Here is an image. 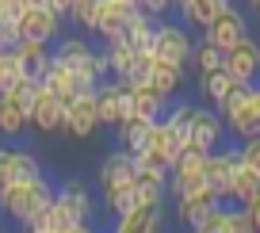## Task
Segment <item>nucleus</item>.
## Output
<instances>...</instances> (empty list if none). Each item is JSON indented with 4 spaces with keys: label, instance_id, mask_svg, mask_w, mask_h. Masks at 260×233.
<instances>
[{
    "label": "nucleus",
    "instance_id": "29",
    "mask_svg": "<svg viewBox=\"0 0 260 233\" xmlns=\"http://www.w3.org/2000/svg\"><path fill=\"white\" fill-rule=\"evenodd\" d=\"M195 99H169V111H165V122H169L172 130H176L180 138H184V145H187V126H191V115H195Z\"/></svg>",
    "mask_w": 260,
    "mask_h": 233
},
{
    "label": "nucleus",
    "instance_id": "20",
    "mask_svg": "<svg viewBox=\"0 0 260 233\" xmlns=\"http://www.w3.org/2000/svg\"><path fill=\"white\" fill-rule=\"evenodd\" d=\"M12 54H16L19 77H31V81H39L42 69L50 65V46H42V42H27V39H19L16 46H12Z\"/></svg>",
    "mask_w": 260,
    "mask_h": 233
},
{
    "label": "nucleus",
    "instance_id": "19",
    "mask_svg": "<svg viewBox=\"0 0 260 233\" xmlns=\"http://www.w3.org/2000/svg\"><path fill=\"white\" fill-rule=\"evenodd\" d=\"M184 73H187V69H180V65H169V61H157V57H153V65H149V77H146V88H153L157 96H165V99H176L180 88H184Z\"/></svg>",
    "mask_w": 260,
    "mask_h": 233
},
{
    "label": "nucleus",
    "instance_id": "34",
    "mask_svg": "<svg viewBox=\"0 0 260 233\" xmlns=\"http://www.w3.org/2000/svg\"><path fill=\"white\" fill-rule=\"evenodd\" d=\"M237 161L249 164L252 172H260V134L245 138V142H237Z\"/></svg>",
    "mask_w": 260,
    "mask_h": 233
},
{
    "label": "nucleus",
    "instance_id": "6",
    "mask_svg": "<svg viewBox=\"0 0 260 233\" xmlns=\"http://www.w3.org/2000/svg\"><path fill=\"white\" fill-rule=\"evenodd\" d=\"M249 35V19H245V12L237 8V4H230V8H222L218 16L211 19V23L203 27V39L211 42V46H218L222 54H226L230 46H237V42Z\"/></svg>",
    "mask_w": 260,
    "mask_h": 233
},
{
    "label": "nucleus",
    "instance_id": "13",
    "mask_svg": "<svg viewBox=\"0 0 260 233\" xmlns=\"http://www.w3.org/2000/svg\"><path fill=\"white\" fill-rule=\"evenodd\" d=\"M237 145H218V149H211V157H207V187H211L214 195H218L222 203H226L230 195V180H234V169H237Z\"/></svg>",
    "mask_w": 260,
    "mask_h": 233
},
{
    "label": "nucleus",
    "instance_id": "32",
    "mask_svg": "<svg viewBox=\"0 0 260 233\" xmlns=\"http://www.w3.org/2000/svg\"><path fill=\"white\" fill-rule=\"evenodd\" d=\"M35 92H39V81H31V77H16V81H8L4 88H0V96H8L12 104H19L27 111L31 99H35Z\"/></svg>",
    "mask_w": 260,
    "mask_h": 233
},
{
    "label": "nucleus",
    "instance_id": "38",
    "mask_svg": "<svg viewBox=\"0 0 260 233\" xmlns=\"http://www.w3.org/2000/svg\"><path fill=\"white\" fill-rule=\"evenodd\" d=\"M61 233H100V229H96V222H73V225H65Z\"/></svg>",
    "mask_w": 260,
    "mask_h": 233
},
{
    "label": "nucleus",
    "instance_id": "35",
    "mask_svg": "<svg viewBox=\"0 0 260 233\" xmlns=\"http://www.w3.org/2000/svg\"><path fill=\"white\" fill-rule=\"evenodd\" d=\"M222 233H256L249 225V218H245L241 207H226V222H222Z\"/></svg>",
    "mask_w": 260,
    "mask_h": 233
},
{
    "label": "nucleus",
    "instance_id": "16",
    "mask_svg": "<svg viewBox=\"0 0 260 233\" xmlns=\"http://www.w3.org/2000/svg\"><path fill=\"white\" fill-rule=\"evenodd\" d=\"M165 207H134V210H126V214H119L115 218V225H111V233H165Z\"/></svg>",
    "mask_w": 260,
    "mask_h": 233
},
{
    "label": "nucleus",
    "instance_id": "33",
    "mask_svg": "<svg viewBox=\"0 0 260 233\" xmlns=\"http://www.w3.org/2000/svg\"><path fill=\"white\" fill-rule=\"evenodd\" d=\"M222 222H226V203L214 207V210H207L199 222H191V225H187V233H222Z\"/></svg>",
    "mask_w": 260,
    "mask_h": 233
},
{
    "label": "nucleus",
    "instance_id": "14",
    "mask_svg": "<svg viewBox=\"0 0 260 233\" xmlns=\"http://www.w3.org/2000/svg\"><path fill=\"white\" fill-rule=\"evenodd\" d=\"M214 207H222V199L203 184V187H195V191L180 195V199H172V218H176V222L187 229L191 222H199V218H203L207 210H214Z\"/></svg>",
    "mask_w": 260,
    "mask_h": 233
},
{
    "label": "nucleus",
    "instance_id": "15",
    "mask_svg": "<svg viewBox=\"0 0 260 233\" xmlns=\"http://www.w3.org/2000/svg\"><path fill=\"white\" fill-rule=\"evenodd\" d=\"M134 153H126V149H111L100 161V172H96V180H100V191H107V187H122V184H134Z\"/></svg>",
    "mask_w": 260,
    "mask_h": 233
},
{
    "label": "nucleus",
    "instance_id": "41",
    "mask_svg": "<svg viewBox=\"0 0 260 233\" xmlns=\"http://www.w3.org/2000/svg\"><path fill=\"white\" fill-rule=\"evenodd\" d=\"M0 233H12V229H4V225H0Z\"/></svg>",
    "mask_w": 260,
    "mask_h": 233
},
{
    "label": "nucleus",
    "instance_id": "39",
    "mask_svg": "<svg viewBox=\"0 0 260 233\" xmlns=\"http://www.w3.org/2000/svg\"><path fill=\"white\" fill-rule=\"evenodd\" d=\"M249 92H252V107H256V115H260V81L249 84Z\"/></svg>",
    "mask_w": 260,
    "mask_h": 233
},
{
    "label": "nucleus",
    "instance_id": "17",
    "mask_svg": "<svg viewBox=\"0 0 260 233\" xmlns=\"http://www.w3.org/2000/svg\"><path fill=\"white\" fill-rule=\"evenodd\" d=\"M230 4H234V0H172V8L180 12V23H184L187 31H191V27L203 31L222 8H230Z\"/></svg>",
    "mask_w": 260,
    "mask_h": 233
},
{
    "label": "nucleus",
    "instance_id": "28",
    "mask_svg": "<svg viewBox=\"0 0 260 233\" xmlns=\"http://www.w3.org/2000/svg\"><path fill=\"white\" fill-rule=\"evenodd\" d=\"M27 130V111L12 104L8 96H0V138H19Z\"/></svg>",
    "mask_w": 260,
    "mask_h": 233
},
{
    "label": "nucleus",
    "instance_id": "37",
    "mask_svg": "<svg viewBox=\"0 0 260 233\" xmlns=\"http://www.w3.org/2000/svg\"><path fill=\"white\" fill-rule=\"evenodd\" d=\"M241 210H245V218H249V225H252V229H256V233H260V191H256V195H252V199H249V203H245V207H241Z\"/></svg>",
    "mask_w": 260,
    "mask_h": 233
},
{
    "label": "nucleus",
    "instance_id": "23",
    "mask_svg": "<svg viewBox=\"0 0 260 233\" xmlns=\"http://www.w3.org/2000/svg\"><path fill=\"white\" fill-rule=\"evenodd\" d=\"M256 191H260V172H252L249 164H237V169H234V180H230L226 207H245Z\"/></svg>",
    "mask_w": 260,
    "mask_h": 233
},
{
    "label": "nucleus",
    "instance_id": "25",
    "mask_svg": "<svg viewBox=\"0 0 260 233\" xmlns=\"http://www.w3.org/2000/svg\"><path fill=\"white\" fill-rule=\"evenodd\" d=\"M153 27H157V19H153V16H146V12H134V16L126 19V27H122L119 39H126L130 46L138 50V54H149V42H153Z\"/></svg>",
    "mask_w": 260,
    "mask_h": 233
},
{
    "label": "nucleus",
    "instance_id": "26",
    "mask_svg": "<svg viewBox=\"0 0 260 233\" xmlns=\"http://www.w3.org/2000/svg\"><path fill=\"white\" fill-rule=\"evenodd\" d=\"M130 99H134V115L138 119H149V122H157V119H165V111H169V99L165 96H157L153 88H146V84H130Z\"/></svg>",
    "mask_w": 260,
    "mask_h": 233
},
{
    "label": "nucleus",
    "instance_id": "36",
    "mask_svg": "<svg viewBox=\"0 0 260 233\" xmlns=\"http://www.w3.org/2000/svg\"><path fill=\"white\" fill-rule=\"evenodd\" d=\"M12 149L16 145H0V187L16 184V176H12Z\"/></svg>",
    "mask_w": 260,
    "mask_h": 233
},
{
    "label": "nucleus",
    "instance_id": "30",
    "mask_svg": "<svg viewBox=\"0 0 260 233\" xmlns=\"http://www.w3.org/2000/svg\"><path fill=\"white\" fill-rule=\"evenodd\" d=\"M12 176L16 180H39V176H46V169H42V161L31 149H12Z\"/></svg>",
    "mask_w": 260,
    "mask_h": 233
},
{
    "label": "nucleus",
    "instance_id": "5",
    "mask_svg": "<svg viewBox=\"0 0 260 233\" xmlns=\"http://www.w3.org/2000/svg\"><path fill=\"white\" fill-rule=\"evenodd\" d=\"M218 145H226V122L218 119L214 107L199 104V107H195V115H191V126H187V145H184V149L211 153V149H218Z\"/></svg>",
    "mask_w": 260,
    "mask_h": 233
},
{
    "label": "nucleus",
    "instance_id": "40",
    "mask_svg": "<svg viewBox=\"0 0 260 233\" xmlns=\"http://www.w3.org/2000/svg\"><path fill=\"white\" fill-rule=\"evenodd\" d=\"M249 8H252V12H256V16H260V0H249Z\"/></svg>",
    "mask_w": 260,
    "mask_h": 233
},
{
    "label": "nucleus",
    "instance_id": "22",
    "mask_svg": "<svg viewBox=\"0 0 260 233\" xmlns=\"http://www.w3.org/2000/svg\"><path fill=\"white\" fill-rule=\"evenodd\" d=\"M195 81H199V92H203V104L214 107V111H218V107L234 96V88H237V81L226 69H214V73H207V77H195Z\"/></svg>",
    "mask_w": 260,
    "mask_h": 233
},
{
    "label": "nucleus",
    "instance_id": "42",
    "mask_svg": "<svg viewBox=\"0 0 260 233\" xmlns=\"http://www.w3.org/2000/svg\"><path fill=\"white\" fill-rule=\"evenodd\" d=\"M0 50H4V46H0Z\"/></svg>",
    "mask_w": 260,
    "mask_h": 233
},
{
    "label": "nucleus",
    "instance_id": "24",
    "mask_svg": "<svg viewBox=\"0 0 260 233\" xmlns=\"http://www.w3.org/2000/svg\"><path fill=\"white\" fill-rule=\"evenodd\" d=\"M149 130H153V122L149 119H122L119 126H115V138H119V149H126V153H138V149H146V142H149Z\"/></svg>",
    "mask_w": 260,
    "mask_h": 233
},
{
    "label": "nucleus",
    "instance_id": "8",
    "mask_svg": "<svg viewBox=\"0 0 260 233\" xmlns=\"http://www.w3.org/2000/svg\"><path fill=\"white\" fill-rule=\"evenodd\" d=\"M222 69H226L237 84H256V81H260V42L252 39V35H245L237 46L226 50Z\"/></svg>",
    "mask_w": 260,
    "mask_h": 233
},
{
    "label": "nucleus",
    "instance_id": "18",
    "mask_svg": "<svg viewBox=\"0 0 260 233\" xmlns=\"http://www.w3.org/2000/svg\"><path fill=\"white\" fill-rule=\"evenodd\" d=\"M50 54H54L61 65H69V69H81V65H88V61H92L96 46H92V42L84 39L81 31H73V35H61V39L54 42V50H50Z\"/></svg>",
    "mask_w": 260,
    "mask_h": 233
},
{
    "label": "nucleus",
    "instance_id": "27",
    "mask_svg": "<svg viewBox=\"0 0 260 233\" xmlns=\"http://www.w3.org/2000/svg\"><path fill=\"white\" fill-rule=\"evenodd\" d=\"M222 61H226V54H222L218 46H211L207 39L195 42V46H191V57H187V65L195 69V77H207V73L222 69Z\"/></svg>",
    "mask_w": 260,
    "mask_h": 233
},
{
    "label": "nucleus",
    "instance_id": "9",
    "mask_svg": "<svg viewBox=\"0 0 260 233\" xmlns=\"http://www.w3.org/2000/svg\"><path fill=\"white\" fill-rule=\"evenodd\" d=\"M19 23V39H27V42H42V46H50V42H57L61 39V23L65 19H57L50 8H27L23 16L16 19Z\"/></svg>",
    "mask_w": 260,
    "mask_h": 233
},
{
    "label": "nucleus",
    "instance_id": "21",
    "mask_svg": "<svg viewBox=\"0 0 260 233\" xmlns=\"http://www.w3.org/2000/svg\"><path fill=\"white\" fill-rule=\"evenodd\" d=\"M100 54H104L107 73H111L115 81H126V73H130V65H134V57H138V50L130 46L126 39H107V42H100Z\"/></svg>",
    "mask_w": 260,
    "mask_h": 233
},
{
    "label": "nucleus",
    "instance_id": "7",
    "mask_svg": "<svg viewBox=\"0 0 260 233\" xmlns=\"http://www.w3.org/2000/svg\"><path fill=\"white\" fill-rule=\"evenodd\" d=\"M61 130H65L69 138H77V142H84V138H92V134L100 130V119H96V88H92V92H81V96H73L69 104H65Z\"/></svg>",
    "mask_w": 260,
    "mask_h": 233
},
{
    "label": "nucleus",
    "instance_id": "31",
    "mask_svg": "<svg viewBox=\"0 0 260 233\" xmlns=\"http://www.w3.org/2000/svg\"><path fill=\"white\" fill-rule=\"evenodd\" d=\"M96 4H100V0H73V4H69L65 23L77 27L81 35H92V23H96Z\"/></svg>",
    "mask_w": 260,
    "mask_h": 233
},
{
    "label": "nucleus",
    "instance_id": "12",
    "mask_svg": "<svg viewBox=\"0 0 260 233\" xmlns=\"http://www.w3.org/2000/svg\"><path fill=\"white\" fill-rule=\"evenodd\" d=\"M61 119H65V104L39 84L31 107H27V126L39 130V134H57V130H61Z\"/></svg>",
    "mask_w": 260,
    "mask_h": 233
},
{
    "label": "nucleus",
    "instance_id": "11",
    "mask_svg": "<svg viewBox=\"0 0 260 233\" xmlns=\"http://www.w3.org/2000/svg\"><path fill=\"white\" fill-rule=\"evenodd\" d=\"M54 203L65 210L69 222H92V214H96V199H92V191L81 184V180H65V184H57L54 187Z\"/></svg>",
    "mask_w": 260,
    "mask_h": 233
},
{
    "label": "nucleus",
    "instance_id": "2",
    "mask_svg": "<svg viewBox=\"0 0 260 233\" xmlns=\"http://www.w3.org/2000/svg\"><path fill=\"white\" fill-rule=\"evenodd\" d=\"M191 31H187L184 23H172V19H157L153 27V42H149V54L157 57V61H169V65H180V69H187V57H191Z\"/></svg>",
    "mask_w": 260,
    "mask_h": 233
},
{
    "label": "nucleus",
    "instance_id": "4",
    "mask_svg": "<svg viewBox=\"0 0 260 233\" xmlns=\"http://www.w3.org/2000/svg\"><path fill=\"white\" fill-rule=\"evenodd\" d=\"M96 119L100 126H119L122 119H134V99H130V84L107 77L104 84H96Z\"/></svg>",
    "mask_w": 260,
    "mask_h": 233
},
{
    "label": "nucleus",
    "instance_id": "10",
    "mask_svg": "<svg viewBox=\"0 0 260 233\" xmlns=\"http://www.w3.org/2000/svg\"><path fill=\"white\" fill-rule=\"evenodd\" d=\"M138 12V4L134 0H100L96 4V23H92V35H96L100 42L107 39H119L122 27H126V19Z\"/></svg>",
    "mask_w": 260,
    "mask_h": 233
},
{
    "label": "nucleus",
    "instance_id": "1",
    "mask_svg": "<svg viewBox=\"0 0 260 233\" xmlns=\"http://www.w3.org/2000/svg\"><path fill=\"white\" fill-rule=\"evenodd\" d=\"M54 203V184L46 176L39 180H16V184L0 187V214H8L16 225H27L39 210Z\"/></svg>",
    "mask_w": 260,
    "mask_h": 233
},
{
    "label": "nucleus",
    "instance_id": "3",
    "mask_svg": "<svg viewBox=\"0 0 260 233\" xmlns=\"http://www.w3.org/2000/svg\"><path fill=\"white\" fill-rule=\"evenodd\" d=\"M218 119L226 122V134H234L237 142H245V138L260 134V115H256V107H252L249 84H237L234 96H230L226 104L218 107Z\"/></svg>",
    "mask_w": 260,
    "mask_h": 233
}]
</instances>
